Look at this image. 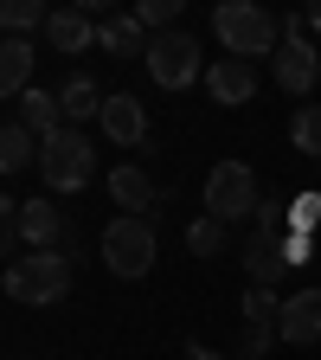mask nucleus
Here are the masks:
<instances>
[{
	"label": "nucleus",
	"instance_id": "nucleus-1",
	"mask_svg": "<svg viewBox=\"0 0 321 360\" xmlns=\"http://www.w3.org/2000/svg\"><path fill=\"white\" fill-rule=\"evenodd\" d=\"M212 32L225 45V58H244V65H257L263 52H277V39H283L277 13H263L257 0H225V7H212Z\"/></svg>",
	"mask_w": 321,
	"mask_h": 360
},
{
	"label": "nucleus",
	"instance_id": "nucleus-2",
	"mask_svg": "<svg viewBox=\"0 0 321 360\" xmlns=\"http://www.w3.org/2000/svg\"><path fill=\"white\" fill-rule=\"evenodd\" d=\"M7 296L26 309H52L71 296V257L65 251H26L7 264Z\"/></svg>",
	"mask_w": 321,
	"mask_h": 360
},
{
	"label": "nucleus",
	"instance_id": "nucleus-3",
	"mask_svg": "<svg viewBox=\"0 0 321 360\" xmlns=\"http://www.w3.org/2000/svg\"><path fill=\"white\" fill-rule=\"evenodd\" d=\"M39 174H45L52 193H84L90 180H97V148H90V135L84 129L52 135V142L39 148Z\"/></svg>",
	"mask_w": 321,
	"mask_h": 360
},
{
	"label": "nucleus",
	"instance_id": "nucleus-4",
	"mask_svg": "<svg viewBox=\"0 0 321 360\" xmlns=\"http://www.w3.org/2000/svg\"><path fill=\"white\" fill-rule=\"evenodd\" d=\"M148 77L161 90H187V84H206V58H199V39L193 32H155L148 39Z\"/></svg>",
	"mask_w": 321,
	"mask_h": 360
},
{
	"label": "nucleus",
	"instance_id": "nucleus-5",
	"mask_svg": "<svg viewBox=\"0 0 321 360\" xmlns=\"http://www.w3.org/2000/svg\"><path fill=\"white\" fill-rule=\"evenodd\" d=\"M103 264L116 270V277H148L155 270V219H110L103 225Z\"/></svg>",
	"mask_w": 321,
	"mask_h": 360
},
{
	"label": "nucleus",
	"instance_id": "nucleus-6",
	"mask_svg": "<svg viewBox=\"0 0 321 360\" xmlns=\"http://www.w3.org/2000/svg\"><path fill=\"white\" fill-rule=\"evenodd\" d=\"M257 206H263V193H257V174L244 161H218L206 174V219L232 225V219H251Z\"/></svg>",
	"mask_w": 321,
	"mask_h": 360
},
{
	"label": "nucleus",
	"instance_id": "nucleus-7",
	"mask_svg": "<svg viewBox=\"0 0 321 360\" xmlns=\"http://www.w3.org/2000/svg\"><path fill=\"white\" fill-rule=\"evenodd\" d=\"M321 77V52L302 39V20H283V52H277V84L289 90V97H308Z\"/></svg>",
	"mask_w": 321,
	"mask_h": 360
},
{
	"label": "nucleus",
	"instance_id": "nucleus-8",
	"mask_svg": "<svg viewBox=\"0 0 321 360\" xmlns=\"http://www.w3.org/2000/svg\"><path fill=\"white\" fill-rule=\"evenodd\" d=\"M277 341H289V347H315V341H321V290H296V296H283Z\"/></svg>",
	"mask_w": 321,
	"mask_h": 360
},
{
	"label": "nucleus",
	"instance_id": "nucleus-9",
	"mask_svg": "<svg viewBox=\"0 0 321 360\" xmlns=\"http://www.w3.org/2000/svg\"><path fill=\"white\" fill-rule=\"evenodd\" d=\"M206 97L225 103V110L251 103V97H257V65H244V58H218V65H206Z\"/></svg>",
	"mask_w": 321,
	"mask_h": 360
},
{
	"label": "nucleus",
	"instance_id": "nucleus-10",
	"mask_svg": "<svg viewBox=\"0 0 321 360\" xmlns=\"http://www.w3.org/2000/svg\"><path fill=\"white\" fill-rule=\"evenodd\" d=\"M97 122H103V135H110L116 148H142V142H148V110L135 103L129 90H116V97H103V116H97Z\"/></svg>",
	"mask_w": 321,
	"mask_h": 360
},
{
	"label": "nucleus",
	"instance_id": "nucleus-11",
	"mask_svg": "<svg viewBox=\"0 0 321 360\" xmlns=\"http://www.w3.org/2000/svg\"><path fill=\"white\" fill-rule=\"evenodd\" d=\"M45 39H52V52H90L97 45V13L90 7H52V20H45Z\"/></svg>",
	"mask_w": 321,
	"mask_h": 360
},
{
	"label": "nucleus",
	"instance_id": "nucleus-12",
	"mask_svg": "<svg viewBox=\"0 0 321 360\" xmlns=\"http://www.w3.org/2000/svg\"><path fill=\"white\" fill-rule=\"evenodd\" d=\"M20 238H26V251H58L65 245V212L52 200H20Z\"/></svg>",
	"mask_w": 321,
	"mask_h": 360
},
{
	"label": "nucleus",
	"instance_id": "nucleus-13",
	"mask_svg": "<svg viewBox=\"0 0 321 360\" xmlns=\"http://www.w3.org/2000/svg\"><path fill=\"white\" fill-rule=\"evenodd\" d=\"M238 257H244V277H251L257 290H277V277L289 270V264H283V238H277V232H251Z\"/></svg>",
	"mask_w": 321,
	"mask_h": 360
},
{
	"label": "nucleus",
	"instance_id": "nucleus-14",
	"mask_svg": "<svg viewBox=\"0 0 321 360\" xmlns=\"http://www.w3.org/2000/svg\"><path fill=\"white\" fill-rule=\"evenodd\" d=\"M20 122L32 129V142L45 148V142H52V135H65L71 122H65V110H58V90H26V97H20Z\"/></svg>",
	"mask_w": 321,
	"mask_h": 360
},
{
	"label": "nucleus",
	"instance_id": "nucleus-15",
	"mask_svg": "<svg viewBox=\"0 0 321 360\" xmlns=\"http://www.w3.org/2000/svg\"><path fill=\"white\" fill-rule=\"evenodd\" d=\"M110 193H116V206H129V219H148V212L161 206V187H155L135 161H122V167L110 174Z\"/></svg>",
	"mask_w": 321,
	"mask_h": 360
},
{
	"label": "nucleus",
	"instance_id": "nucleus-16",
	"mask_svg": "<svg viewBox=\"0 0 321 360\" xmlns=\"http://www.w3.org/2000/svg\"><path fill=\"white\" fill-rule=\"evenodd\" d=\"M97 45L116 52V58H148V26L135 13H103L97 20Z\"/></svg>",
	"mask_w": 321,
	"mask_h": 360
},
{
	"label": "nucleus",
	"instance_id": "nucleus-17",
	"mask_svg": "<svg viewBox=\"0 0 321 360\" xmlns=\"http://www.w3.org/2000/svg\"><path fill=\"white\" fill-rule=\"evenodd\" d=\"M58 110H65L71 129H77L84 116H103V90H97V77H90V71H71V77L58 84Z\"/></svg>",
	"mask_w": 321,
	"mask_h": 360
},
{
	"label": "nucleus",
	"instance_id": "nucleus-18",
	"mask_svg": "<svg viewBox=\"0 0 321 360\" xmlns=\"http://www.w3.org/2000/svg\"><path fill=\"white\" fill-rule=\"evenodd\" d=\"M32 90V39H0V97Z\"/></svg>",
	"mask_w": 321,
	"mask_h": 360
},
{
	"label": "nucleus",
	"instance_id": "nucleus-19",
	"mask_svg": "<svg viewBox=\"0 0 321 360\" xmlns=\"http://www.w3.org/2000/svg\"><path fill=\"white\" fill-rule=\"evenodd\" d=\"M26 161H39L32 129H26V122H7V129H0V174H20Z\"/></svg>",
	"mask_w": 321,
	"mask_h": 360
},
{
	"label": "nucleus",
	"instance_id": "nucleus-20",
	"mask_svg": "<svg viewBox=\"0 0 321 360\" xmlns=\"http://www.w3.org/2000/svg\"><path fill=\"white\" fill-rule=\"evenodd\" d=\"M45 20H52V13H45L39 0H0V26H7L13 39H32Z\"/></svg>",
	"mask_w": 321,
	"mask_h": 360
},
{
	"label": "nucleus",
	"instance_id": "nucleus-21",
	"mask_svg": "<svg viewBox=\"0 0 321 360\" xmlns=\"http://www.w3.org/2000/svg\"><path fill=\"white\" fill-rule=\"evenodd\" d=\"M225 245H232V225H218V219H206V212L187 225V251H193V257H218Z\"/></svg>",
	"mask_w": 321,
	"mask_h": 360
},
{
	"label": "nucleus",
	"instance_id": "nucleus-22",
	"mask_svg": "<svg viewBox=\"0 0 321 360\" xmlns=\"http://www.w3.org/2000/svg\"><path fill=\"white\" fill-rule=\"evenodd\" d=\"M289 142H296V155H315V161H321V103H302V110H296Z\"/></svg>",
	"mask_w": 321,
	"mask_h": 360
},
{
	"label": "nucleus",
	"instance_id": "nucleus-23",
	"mask_svg": "<svg viewBox=\"0 0 321 360\" xmlns=\"http://www.w3.org/2000/svg\"><path fill=\"white\" fill-rule=\"evenodd\" d=\"M277 315H283V296L277 290H244V328H277Z\"/></svg>",
	"mask_w": 321,
	"mask_h": 360
},
{
	"label": "nucleus",
	"instance_id": "nucleus-24",
	"mask_svg": "<svg viewBox=\"0 0 321 360\" xmlns=\"http://www.w3.org/2000/svg\"><path fill=\"white\" fill-rule=\"evenodd\" d=\"M135 20H142V26H148V39H155V32H173L180 7H173V0H142V7H135Z\"/></svg>",
	"mask_w": 321,
	"mask_h": 360
},
{
	"label": "nucleus",
	"instance_id": "nucleus-25",
	"mask_svg": "<svg viewBox=\"0 0 321 360\" xmlns=\"http://www.w3.org/2000/svg\"><path fill=\"white\" fill-rule=\"evenodd\" d=\"M26 238H20V200H7L0 193V257H13Z\"/></svg>",
	"mask_w": 321,
	"mask_h": 360
},
{
	"label": "nucleus",
	"instance_id": "nucleus-26",
	"mask_svg": "<svg viewBox=\"0 0 321 360\" xmlns=\"http://www.w3.org/2000/svg\"><path fill=\"white\" fill-rule=\"evenodd\" d=\"M321 225V193H296L289 200V232H315Z\"/></svg>",
	"mask_w": 321,
	"mask_h": 360
},
{
	"label": "nucleus",
	"instance_id": "nucleus-27",
	"mask_svg": "<svg viewBox=\"0 0 321 360\" xmlns=\"http://www.w3.org/2000/svg\"><path fill=\"white\" fill-rule=\"evenodd\" d=\"M251 219H257V232H277V238L289 232V206H283V200H263Z\"/></svg>",
	"mask_w": 321,
	"mask_h": 360
},
{
	"label": "nucleus",
	"instance_id": "nucleus-28",
	"mask_svg": "<svg viewBox=\"0 0 321 360\" xmlns=\"http://www.w3.org/2000/svg\"><path fill=\"white\" fill-rule=\"evenodd\" d=\"M270 347H277V328H244V347H238V360H263Z\"/></svg>",
	"mask_w": 321,
	"mask_h": 360
},
{
	"label": "nucleus",
	"instance_id": "nucleus-29",
	"mask_svg": "<svg viewBox=\"0 0 321 360\" xmlns=\"http://www.w3.org/2000/svg\"><path fill=\"white\" fill-rule=\"evenodd\" d=\"M315 257V238L308 232H283V264H308Z\"/></svg>",
	"mask_w": 321,
	"mask_h": 360
},
{
	"label": "nucleus",
	"instance_id": "nucleus-30",
	"mask_svg": "<svg viewBox=\"0 0 321 360\" xmlns=\"http://www.w3.org/2000/svg\"><path fill=\"white\" fill-rule=\"evenodd\" d=\"M180 360H225V354H218V347H206V341H193V347L180 354Z\"/></svg>",
	"mask_w": 321,
	"mask_h": 360
},
{
	"label": "nucleus",
	"instance_id": "nucleus-31",
	"mask_svg": "<svg viewBox=\"0 0 321 360\" xmlns=\"http://www.w3.org/2000/svg\"><path fill=\"white\" fill-rule=\"evenodd\" d=\"M302 26H315V32H321V0H315V7L302 13Z\"/></svg>",
	"mask_w": 321,
	"mask_h": 360
}]
</instances>
